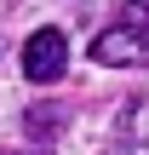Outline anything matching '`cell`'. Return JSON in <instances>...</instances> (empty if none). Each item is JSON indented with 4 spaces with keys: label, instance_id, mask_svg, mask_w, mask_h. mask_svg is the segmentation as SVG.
Here are the masks:
<instances>
[{
    "label": "cell",
    "instance_id": "obj_1",
    "mask_svg": "<svg viewBox=\"0 0 149 155\" xmlns=\"http://www.w3.org/2000/svg\"><path fill=\"white\" fill-rule=\"evenodd\" d=\"M92 58L109 69H149V0L121 6V17L92 40Z\"/></svg>",
    "mask_w": 149,
    "mask_h": 155
},
{
    "label": "cell",
    "instance_id": "obj_2",
    "mask_svg": "<svg viewBox=\"0 0 149 155\" xmlns=\"http://www.w3.org/2000/svg\"><path fill=\"white\" fill-rule=\"evenodd\" d=\"M63 69H69V40H63V29H34V35L23 40V75H29L34 86H52V81H63Z\"/></svg>",
    "mask_w": 149,
    "mask_h": 155
},
{
    "label": "cell",
    "instance_id": "obj_3",
    "mask_svg": "<svg viewBox=\"0 0 149 155\" xmlns=\"http://www.w3.org/2000/svg\"><path fill=\"white\" fill-rule=\"evenodd\" d=\"M0 155H11V150H0Z\"/></svg>",
    "mask_w": 149,
    "mask_h": 155
}]
</instances>
